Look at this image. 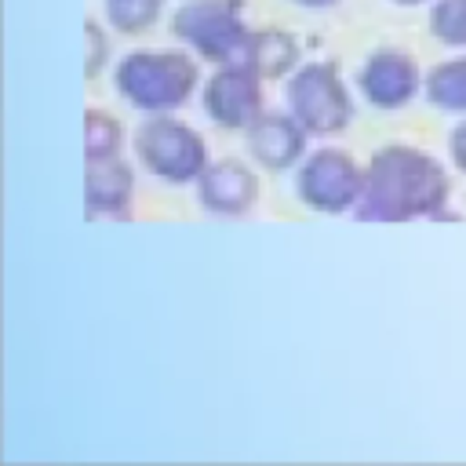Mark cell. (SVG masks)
Returning a JSON list of instances; mask_svg holds the SVG:
<instances>
[{
    "label": "cell",
    "instance_id": "1",
    "mask_svg": "<svg viewBox=\"0 0 466 466\" xmlns=\"http://www.w3.org/2000/svg\"><path fill=\"white\" fill-rule=\"evenodd\" d=\"M451 197V182L444 164L415 146L390 142L371 153L364 167V186L353 208L357 222H415V218H448L444 204Z\"/></svg>",
    "mask_w": 466,
    "mask_h": 466
},
{
    "label": "cell",
    "instance_id": "2",
    "mask_svg": "<svg viewBox=\"0 0 466 466\" xmlns=\"http://www.w3.org/2000/svg\"><path fill=\"white\" fill-rule=\"evenodd\" d=\"M197 84L200 69L186 51H127L113 69L116 95L138 113H175Z\"/></svg>",
    "mask_w": 466,
    "mask_h": 466
},
{
    "label": "cell",
    "instance_id": "3",
    "mask_svg": "<svg viewBox=\"0 0 466 466\" xmlns=\"http://www.w3.org/2000/svg\"><path fill=\"white\" fill-rule=\"evenodd\" d=\"M131 149L138 164L167 186H189L211 164L200 131L171 113H146V120L131 131Z\"/></svg>",
    "mask_w": 466,
    "mask_h": 466
},
{
    "label": "cell",
    "instance_id": "4",
    "mask_svg": "<svg viewBox=\"0 0 466 466\" xmlns=\"http://www.w3.org/2000/svg\"><path fill=\"white\" fill-rule=\"evenodd\" d=\"M171 33L204 62H240L251 29L244 25V0H186L171 15Z\"/></svg>",
    "mask_w": 466,
    "mask_h": 466
},
{
    "label": "cell",
    "instance_id": "5",
    "mask_svg": "<svg viewBox=\"0 0 466 466\" xmlns=\"http://www.w3.org/2000/svg\"><path fill=\"white\" fill-rule=\"evenodd\" d=\"M288 113L317 138H331L350 127L353 98L339 76L335 62H302L284 87Z\"/></svg>",
    "mask_w": 466,
    "mask_h": 466
},
{
    "label": "cell",
    "instance_id": "6",
    "mask_svg": "<svg viewBox=\"0 0 466 466\" xmlns=\"http://www.w3.org/2000/svg\"><path fill=\"white\" fill-rule=\"evenodd\" d=\"M364 186V171L346 149L324 146L309 157H302L299 175H295V193L299 200L317 211V215H346L357 208Z\"/></svg>",
    "mask_w": 466,
    "mask_h": 466
},
{
    "label": "cell",
    "instance_id": "7",
    "mask_svg": "<svg viewBox=\"0 0 466 466\" xmlns=\"http://www.w3.org/2000/svg\"><path fill=\"white\" fill-rule=\"evenodd\" d=\"M262 76L244 66V62H226L218 66L208 84H204V113L211 116V124L226 127V131H248L266 109V91H262Z\"/></svg>",
    "mask_w": 466,
    "mask_h": 466
},
{
    "label": "cell",
    "instance_id": "8",
    "mask_svg": "<svg viewBox=\"0 0 466 466\" xmlns=\"http://www.w3.org/2000/svg\"><path fill=\"white\" fill-rule=\"evenodd\" d=\"M422 73L404 51H371L357 69V87L375 109H400L422 91Z\"/></svg>",
    "mask_w": 466,
    "mask_h": 466
},
{
    "label": "cell",
    "instance_id": "9",
    "mask_svg": "<svg viewBox=\"0 0 466 466\" xmlns=\"http://www.w3.org/2000/svg\"><path fill=\"white\" fill-rule=\"evenodd\" d=\"M193 186H197V204L211 215L240 218L258 204V175L237 157L211 160Z\"/></svg>",
    "mask_w": 466,
    "mask_h": 466
},
{
    "label": "cell",
    "instance_id": "10",
    "mask_svg": "<svg viewBox=\"0 0 466 466\" xmlns=\"http://www.w3.org/2000/svg\"><path fill=\"white\" fill-rule=\"evenodd\" d=\"M306 138L309 131L291 116V113H262L248 131V153L258 167L266 171H288L306 157Z\"/></svg>",
    "mask_w": 466,
    "mask_h": 466
},
{
    "label": "cell",
    "instance_id": "11",
    "mask_svg": "<svg viewBox=\"0 0 466 466\" xmlns=\"http://www.w3.org/2000/svg\"><path fill=\"white\" fill-rule=\"evenodd\" d=\"M131 197H135V171L124 157L87 160V171H84L87 218H127Z\"/></svg>",
    "mask_w": 466,
    "mask_h": 466
},
{
    "label": "cell",
    "instance_id": "12",
    "mask_svg": "<svg viewBox=\"0 0 466 466\" xmlns=\"http://www.w3.org/2000/svg\"><path fill=\"white\" fill-rule=\"evenodd\" d=\"M302 47H299V40L288 33V29H251V36H248V47H244V55H240V62L244 66H251L262 80H284V76H291L302 62Z\"/></svg>",
    "mask_w": 466,
    "mask_h": 466
},
{
    "label": "cell",
    "instance_id": "13",
    "mask_svg": "<svg viewBox=\"0 0 466 466\" xmlns=\"http://www.w3.org/2000/svg\"><path fill=\"white\" fill-rule=\"evenodd\" d=\"M422 95L444 113H466V55L437 62L422 80Z\"/></svg>",
    "mask_w": 466,
    "mask_h": 466
},
{
    "label": "cell",
    "instance_id": "14",
    "mask_svg": "<svg viewBox=\"0 0 466 466\" xmlns=\"http://www.w3.org/2000/svg\"><path fill=\"white\" fill-rule=\"evenodd\" d=\"M124 149V124L109 109L84 113V160H113Z\"/></svg>",
    "mask_w": 466,
    "mask_h": 466
},
{
    "label": "cell",
    "instance_id": "15",
    "mask_svg": "<svg viewBox=\"0 0 466 466\" xmlns=\"http://www.w3.org/2000/svg\"><path fill=\"white\" fill-rule=\"evenodd\" d=\"M102 7H106V22L116 33L138 36V33H146L160 22L164 0H102Z\"/></svg>",
    "mask_w": 466,
    "mask_h": 466
},
{
    "label": "cell",
    "instance_id": "16",
    "mask_svg": "<svg viewBox=\"0 0 466 466\" xmlns=\"http://www.w3.org/2000/svg\"><path fill=\"white\" fill-rule=\"evenodd\" d=\"M430 36L444 47H466V0H437L430 7Z\"/></svg>",
    "mask_w": 466,
    "mask_h": 466
},
{
    "label": "cell",
    "instance_id": "17",
    "mask_svg": "<svg viewBox=\"0 0 466 466\" xmlns=\"http://www.w3.org/2000/svg\"><path fill=\"white\" fill-rule=\"evenodd\" d=\"M84 44H87L84 73H87V80H95L109 62V36H106V29L98 22H84Z\"/></svg>",
    "mask_w": 466,
    "mask_h": 466
},
{
    "label": "cell",
    "instance_id": "18",
    "mask_svg": "<svg viewBox=\"0 0 466 466\" xmlns=\"http://www.w3.org/2000/svg\"><path fill=\"white\" fill-rule=\"evenodd\" d=\"M448 153H451V164L466 175V120L451 127V135H448Z\"/></svg>",
    "mask_w": 466,
    "mask_h": 466
},
{
    "label": "cell",
    "instance_id": "19",
    "mask_svg": "<svg viewBox=\"0 0 466 466\" xmlns=\"http://www.w3.org/2000/svg\"><path fill=\"white\" fill-rule=\"evenodd\" d=\"M299 7H313V11H320V7H335L339 0H295Z\"/></svg>",
    "mask_w": 466,
    "mask_h": 466
},
{
    "label": "cell",
    "instance_id": "20",
    "mask_svg": "<svg viewBox=\"0 0 466 466\" xmlns=\"http://www.w3.org/2000/svg\"><path fill=\"white\" fill-rule=\"evenodd\" d=\"M393 4H404V7H415V4H426V0H393Z\"/></svg>",
    "mask_w": 466,
    "mask_h": 466
}]
</instances>
